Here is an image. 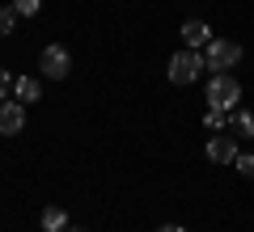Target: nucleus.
Wrapping results in <instances>:
<instances>
[{"label":"nucleus","mask_w":254,"mask_h":232,"mask_svg":"<svg viewBox=\"0 0 254 232\" xmlns=\"http://www.w3.org/2000/svg\"><path fill=\"white\" fill-rule=\"evenodd\" d=\"M203 68H208V63H203V55H199V51H190V46H187V51H178V55L170 59L165 76H170L174 85H190V81H199V72H203Z\"/></svg>","instance_id":"1"},{"label":"nucleus","mask_w":254,"mask_h":232,"mask_svg":"<svg viewBox=\"0 0 254 232\" xmlns=\"http://www.w3.org/2000/svg\"><path fill=\"white\" fill-rule=\"evenodd\" d=\"M208 101L216 110H237L242 101V85L229 76V72H212V85H208Z\"/></svg>","instance_id":"2"},{"label":"nucleus","mask_w":254,"mask_h":232,"mask_svg":"<svg viewBox=\"0 0 254 232\" xmlns=\"http://www.w3.org/2000/svg\"><path fill=\"white\" fill-rule=\"evenodd\" d=\"M203 63H208L212 72H229L242 63V46L229 43V38H212L208 46H203Z\"/></svg>","instance_id":"3"},{"label":"nucleus","mask_w":254,"mask_h":232,"mask_svg":"<svg viewBox=\"0 0 254 232\" xmlns=\"http://www.w3.org/2000/svg\"><path fill=\"white\" fill-rule=\"evenodd\" d=\"M38 68H43L47 81H64V76L72 72V55H68V46H43V59H38Z\"/></svg>","instance_id":"4"},{"label":"nucleus","mask_w":254,"mask_h":232,"mask_svg":"<svg viewBox=\"0 0 254 232\" xmlns=\"http://www.w3.org/2000/svg\"><path fill=\"white\" fill-rule=\"evenodd\" d=\"M21 127H26V106L0 101V135H21Z\"/></svg>","instance_id":"5"},{"label":"nucleus","mask_w":254,"mask_h":232,"mask_svg":"<svg viewBox=\"0 0 254 232\" xmlns=\"http://www.w3.org/2000/svg\"><path fill=\"white\" fill-rule=\"evenodd\" d=\"M208 161L212 165H233L237 161V139L233 135H212L208 139Z\"/></svg>","instance_id":"6"},{"label":"nucleus","mask_w":254,"mask_h":232,"mask_svg":"<svg viewBox=\"0 0 254 232\" xmlns=\"http://www.w3.org/2000/svg\"><path fill=\"white\" fill-rule=\"evenodd\" d=\"M182 43H187L190 51H199V46H208V43H212V30H208V21H199V17L182 21Z\"/></svg>","instance_id":"7"},{"label":"nucleus","mask_w":254,"mask_h":232,"mask_svg":"<svg viewBox=\"0 0 254 232\" xmlns=\"http://www.w3.org/2000/svg\"><path fill=\"white\" fill-rule=\"evenodd\" d=\"M43 232H68V211L64 207H43Z\"/></svg>","instance_id":"8"},{"label":"nucleus","mask_w":254,"mask_h":232,"mask_svg":"<svg viewBox=\"0 0 254 232\" xmlns=\"http://www.w3.org/2000/svg\"><path fill=\"white\" fill-rule=\"evenodd\" d=\"M229 127L250 139V135H254V114H246V110H229Z\"/></svg>","instance_id":"9"},{"label":"nucleus","mask_w":254,"mask_h":232,"mask_svg":"<svg viewBox=\"0 0 254 232\" xmlns=\"http://www.w3.org/2000/svg\"><path fill=\"white\" fill-rule=\"evenodd\" d=\"M13 89H17V101H21V106H26V101H38V93H43L34 76H21V81H13Z\"/></svg>","instance_id":"10"},{"label":"nucleus","mask_w":254,"mask_h":232,"mask_svg":"<svg viewBox=\"0 0 254 232\" xmlns=\"http://www.w3.org/2000/svg\"><path fill=\"white\" fill-rule=\"evenodd\" d=\"M203 127H208V131H220V127H229V110L208 106V114H203Z\"/></svg>","instance_id":"11"},{"label":"nucleus","mask_w":254,"mask_h":232,"mask_svg":"<svg viewBox=\"0 0 254 232\" xmlns=\"http://www.w3.org/2000/svg\"><path fill=\"white\" fill-rule=\"evenodd\" d=\"M17 17H21L17 9H0V38H9V34H13V26H17Z\"/></svg>","instance_id":"12"},{"label":"nucleus","mask_w":254,"mask_h":232,"mask_svg":"<svg viewBox=\"0 0 254 232\" xmlns=\"http://www.w3.org/2000/svg\"><path fill=\"white\" fill-rule=\"evenodd\" d=\"M38 4H43V0H13V9H17L21 17H34V13H38Z\"/></svg>","instance_id":"13"},{"label":"nucleus","mask_w":254,"mask_h":232,"mask_svg":"<svg viewBox=\"0 0 254 232\" xmlns=\"http://www.w3.org/2000/svg\"><path fill=\"white\" fill-rule=\"evenodd\" d=\"M233 165H237V169H242V173H246V178H254V156H250V152H246V156H237V161H233Z\"/></svg>","instance_id":"14"},{"label":"nucleus","mask_w":254,"mask_h":232,"mask_svg":"<svg viewBox=\"0 0 254 232\" xmlns=\"http://www.w3.org/2000/svg\"><path fill=\"white\" fill-rule=\"evenodd\" d=\"M9 97V68H0V101Z\"/></svg>","instance_id":"15"},{"label":"nucleus","mask_w":254,"mask_h":232,"mask_svg":"<svg viewBox=\"0 0 254 232\" xmlns=\"http://www.w3.org/2000/svg\"><path fill=\"white\" fill-rule=\"evenodd\" d=\"M157 232H187L182 224H165V228H157Z\"/></svg>","instance_id":"16"},{"label":"nucleus","mask_w":254,"mask_h":232,"mask_svg":"<svg viewBox=\"0 0 254 232\" xmlns=\"http://www.w3.org/2000/svg\"><path fill=\"white\" fill-rule=\"evenodd\" d=\"M68 232H85V228H68Z\"/></svg>","instance_id":"17"}]
</instances>
